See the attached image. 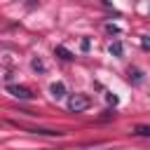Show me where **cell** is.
<instances>
[{"label":"cell","mask_w":150,"mask_h":150,"mask_svg":"<svg viewBox=\"0 0 150 150\" xmlns=\"http://www.w3.org/2000/svg\"><path fill=\"white\" fill-rule=\"evenodd\" d=\"M49 94H52L56 101H61V98L66 96V84H63V82H52V87H49Z\"/></svg>","instance_id":"3957f363"},{"label":"cell","mask_w":150,"mask_h":150,"mask_svg":"<svg viewBox=\"0 0 150 150\" xmlns=\"http://www.w3.org/2000/svg\"><path fill=\"white\" fill-rule=\"evenodd\" d=\"M89 96L87 94H73L70 98H68V110L70 112H84L87 108H89Z\"/></svg>","instance_id":"6da1fadb"},{"label":"cell","mask_w":150,"mask_h":150,"mask_svg":"<svg viewBox=\"0 0 150 150\" xmlns=\"http://www.w3.org/2000/svg\"><path fill=\"white\" fill-rule=\"evenodd\" d=\"M30 66H33L35 70H45V63H42L40 59H33V61H30Z\"/></svg>","instance_id":"52a82bcc"},{"label":"cell","mask_w":150,"mask_h":150,"mask_svg":"<svg viewBox=\"0 0 150 150\" xmlns=\"http://www.w3.org/2000/svg\"><path fill=\"white\" fill-rule=\"evenodd\" d=\"M108 52H110L112 56H122V54H124V45H122L120 40H115V42L108 47Z\"/></svg>","instance_id":"5b68a950"},{"label":"cell","mask_w":150,"mask_h":150,"mask_svg":"<svg viewBox=\"0 0 150 150\" xmlns=\"http://www.w3.org/2000/svg\"><path fill=\"white\" fill-rule=\"evenodd\" d=\"M134 134H136V136H148V138H150V127H145V124H138V127L134 129Z\"/></svg>","instance_id":"8992f818"},{"label":"cell","mask_w":150,"mask_h":150,"mask_svg":"<svg viewBox=\"0 0 150 150\" xmlns=\"http://www.w3.org/2000/svg\"><path fill=\"white\" fill-rule=\"evenodd\" d=\"M105 30H108V33H112V35H117V33H120V28H117V26H112V23H108V26H105Z\"/></svg>","instance_id":"ba28073f"},{"label":"cell","mask_w":150,"mask_h":150,"mask_svg":"<svg viewBox=\"0 0 150 150\" xmlns=\"http://www.w3.org/2000/svg\"><path fill=\"white\" fill-rule=\"evenodd\" d=\"M7 91H9L14 98H21V101H30V98H33V91H30L28 87H19V84H12V87H7Z\"/></svg>","instance_id":"7a4b0ae2"},{"label":"cell","mask_w":150,"mask_h":150,"mask_svg":"<svg viewBox=\"0 0 150 150\" xmlns=\"http://www.w3.org/2000/svg\"><path fill=\"white\" fill-rule=\"evenodd\" d=\"M54 54H56L59 59H63V61H73V59H75V56H73V52H68L63 45H56V47H54Z\"/></svg>","instance_id":"277c9868"},{"label":"cell","mask_w":150,"mask_h":150,"mask_svg":"<svg viewBox=\"0 0 150 150\" xmlns=\"http://www.w3.org/2000/svg\"><path fill=\"white\" fill-rule=\"evenodd\" d=\"M143 80V75H141V70H134V82H141Z\"/></svg>","instance_id":"8fae6325"},{"label":"cell","mask_w":150,"mask_h":150,"mask_svg":"<svg viewBox=\"0 0 150 150\" xmlns=\"http://www.w3.org/2000/svg\"><path fill=\"white\" fill-rule=\"evenodd\" d=\"M105 98H108V103H112V105H117V96H115V94H108Z\"/></svg>","instance_id":"30bf717a"},{"label":"cell","mask_w":150,"mask_h":150,"mask_svg":"<svg viewBox=\"0 0 150 150\" xmlns=\"http://www.w3.org/2000/svg\"><path fill=\"white\" fill-rule=\"evenodd\" d=\"M89 45H91V42H89V38H82V45H80V47H82V52H89Z\"/></svg>","instance_id":"9c48e42d"}]
</instances>
